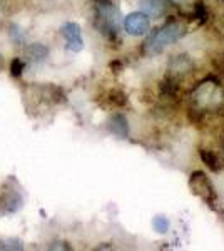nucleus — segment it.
<instances>
[{"label":"nucleus","mask_w":224,"mask_h":251,"mask_svg":"<svg viewBox=\"0 0 224 251\" xmlns=\"http://www.w3.org/2000/svg\"><path fill=\"white\" fill-rule=\"evenodd\" d=\"M186 34V27L179 22H169L162 25L161 29L154 32L150 37L144 42V52L149 55L159 54L171 44L177 42Z\"/></svg>","instance_id":"nucleus-2"},{"label":"nucleus","mask_w":224,"mask_h":251,"mask_svg":"<svg viewBox=\"0 0 224 251\" xmlns=\"http://www.w3.org/2000/svg\"><path fill=\"white\" fill-rule=\"evenodd\" d=\"M201 159L202 163L207 164V168L213 169V171H219L221 169V163H219V157L214 154L213 151H209V149H201Z\"/></svg>","instance_id":"nucleus-11"},{"label":"nucleus","mask_w":224,"mask_h":251,"mask_svg":"<svg viewBox=\"0 0 224 251\" xmlns=\"http://www.w3.org/2000/svg\"><path fill=\"white\" fill-rule=\"evenodd\" d=\"M107 127H109V131H111L112 134H116V136H119V137H125V136L129 134L127 119H125L124 116H121V114L112 116L111 119H109Z\"/></svg>","instance_id":"nucleus-8"},{"label":"nucleus","mask_w":224,"mask_h":251,"mask_svg":"<svg viewBox=\"0 0 224 251\" xmlns=\"http://www.w3.org/2000/svg\"><path fill=\"white\" fill-rule=\"evenodd\" d=\"M152 226H154V229H156L157 233H166L169 229V220L168 218H164V216H157V218H154V221H152Z\"/></svg>","instance_id":"nucleus-12"},{"label":"nucleus","mask_w":224,"mask_h":251,"mask_svg":"<svg viewBox=\"0 0 224 251\" xmlns=\"http://www.w3.org/2000/svg\"><path fill=\"white\" fill-rule=\"evenodd\" d=\"M141 7L146 15L159 17L164 12V0H141Z\"/></svg>","instance_id":"nucleus-10"},{"label":"nucleus","mask_w":224,"mask_h":251,"mask_svg":"<svg viewBox=\"0 0 224 251\" xmlns=\"http://www.w3.org/2000/svg\"><path fill=\"white\" fill-rule=\"evenodd\" d=\"M189 188H191V191L196 194L198 198H201L211 209H216V204H218V201H219L218 193H216L213 183H211L209 177H207L204 173L196 171L191 174Z\"/></svg>","instance_id":"nucleus-4"},{"label":"nucleus","mask_w":224,"mask_h":251,"mask_svg":"<svg viewBox=\"0 0 224 251\" xmlns=\"http://www.w3.org/2000/svg\"><path fill=\"white\" fill-rule=\"evenodd\" d=\"M22 203H24V200L19 194V191H15V189H9V191L0 198V213L10 214V213L19 211Z\"/></svg>","instance_id":"nucleus-7"},{"label":"nucleus","mask_w":224,"mask_h":251,"mask_svg":"<svg viewBox=\"0 0 224 251\" xmlns=\"http://www.w3.org/2000/svg\"><path fill=\"white\" fill-rule=\"evenodd\" d=\"M62 32L64 39L67 42V49L72 52H80L84 47V40H82V32H80V27L77 25L75 22H67L62 25Z\"/></svg>","instance_id":"nucleus-6"},{"label":"nucleus","mask_w":224,"mask_h":251,"mask_svg":"<svg viewBox=\"0 0 224 251\" xmlns=\"http://www.w3.org/2000/svg\"><path fill=\"white\" fill-rule=\"evenodd\" d=\"M96 25L109 39L119 34V12L112 3L102 0L96 3Z\"/></svg>","instance_id":"nucleus-3"},{"label":"nucleus","mask_w":224,"mask_h":251,"mask_svg":"<svg viewBox=\"0 0 224 251\" xmlns=\"http://www.w3.org/2000/svg\"><path fill=\"white\" fill-rule=\"evenodd\" d=\"M10 35H12V39L15 40V42H19V44H22L24 42V30H20L17 25H12L10 27Z\"/></svg>","instance_id":"nucleus-14"},{"label":"nucleus","mask_w":224,"mask_h":251,"mask_svg":"<svg viewBox=\"0 0 224 251\" xmlns=\"http://www.w3.org/2000/svg\"><path fill=\"white\" fill-rule=\"evenodd\" d=\"M149 29H150L149 15H146L144 12H134V14H129L124 19V30L129 35L139 37V35L148 34Z\"/></svg>","instance_id":"nucleus-5"},{"label":"nucleus","mask_w":224,"mask_h":251,"mask_svg":"<svg viewBox=\"0 0 224 251\" xmlns=\"http://www.w3.org/2000/svg\"><path fill=\"white\" fill-rule=\"evenodd\" d=\"M49 55V49L44 44H30L27 47V59L34 64L44 62Z\"/></svg>","instance_id":"nucleus-9"},{"label":"nucleus","mask_w":224,"mask_h":251,"mask_svg":"<svg viewBox=\"0 0 224 251\" xmlns=\"http://www.w3.org/2000/svg\"><path fill=\"white\" fill-rule=\"evenodd\" d=\"M25 69V64L22 62L20 59H14L10 64V74L12 77H20L22 75V71Z\"/></svg>","instance_id":"nucleus-13"},{"label":"nucleus","mask_w":224,"mask_h":251,"mask_svg":"<svg viewBox=\"0 0 224 251\" xmlns=\"http://www.w3.org/2000/svg\"><path fill=\"white\" fill-rule=\"evenodd\" d=\"M191 100L196 106V111L211 112L219 111L224 106V91L218 80L207 79L202 80L191 94Z\"/></svg>","instance_id":"nucleus-1"},{"label":"nucleus","mask_w":224,"mask_h":251,"mask_svg":"<svg viewBox=\"0 0 224 251\" xmlns=\"http://www.w3.org/2000/svg\"><path fill=\"white\" fill-rule=\"evenodd\" d=\"M0 71H2V54H0Z\"/></svg>","instance_id":"nucleus-16"},{"label":"nucleus","mask_w":224,"mask_h":251,"mask_svg":"<svg viewBox=\"0 0 224 251\" xmlns=\"http://www.w3.org/2000/svg\"><path fill=\"white\" fill-rule=\"evenodd\" d=\"M173 2H174V3H177V5H179V3H186L187 0H173Z\"/></svg>","instance_id":"nucleus-15"}]
</instances>
